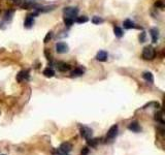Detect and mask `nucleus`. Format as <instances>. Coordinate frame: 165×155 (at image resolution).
<instances>
[{"label": "nucleus", "mask_w": 165, "mask_h": 155, "mask_svg": "<svg viewBox=\"0 0 165 155\" xmlns=\"http://www.w3.org/2000/svg\"><path fill=\"white\" fill-rule=\"evenodd\" d=\"M156 56V52L155 49L151 46H148L146 48H143L142 51V58L145 60H153Z\"/></svg>", "instance_id": "f03ea898"}, {"label": "nucleus", "mask_w": 165, "mask_h": 155, "mask_svg": "<svg viewBox=\"0 0 165 155\" xmlns=\"http://www.w3.org/2000/svg\"><path fill=\"white\" fill-rule=\"evenodd\" d=\"M59 150L61 151L62 153H64V154H69L70 151L72 150V145L70 144L69 142H65V143H62V144L60 145V147H59Z\"/></svg>", "instance_id": "39448f33"}, {"label": "nucleus", "mask_w": 165, "mask_h": 155, "mask_svg": "<svg viewBox=\"0 0 165 155\" xmlns=\"http://www.w3.org/2000/svg\"><path fill=\"white\" fill-rule=\"evenodd\" d=\"M163 114L162 112H158V113L155 114V119H156V121H158V122H160L161 124H164V120H163Z\"/></svg>", "instance_id": "f3484780"}, {"label": "nucleus", "mask_w": 165, "mask_h": 155, "mask_svg": "<svg viewBox=\"0 0 165 155\" xmlns=\"http://www.w3.org/2000/svg\"><path fill=\"white\" fill-rule=\"evenodd\" d=\"M124 27L126 29H131V28H135V24L133 22H131L130 20H126L124 22Z\"/></svg>", "instance_id": "a211bd4d"}, {"label": "nucleus", "mask_w": 165, "mask_h": 155, "mask_svg": "<svg viewBox=\"0 0 165 155\" xmlns=\"http://www.w3.org/2000/svg\"><path fill=\"white\" fill-rule=\"evenodd\" d=\"M80 135L85 140H89V139L92 138V135H93V130L88 126H80Z\"/></svg>", "instance_id": "7ed1b4c3"}, {"label": "nucleus", "mask_w": 165, "mask_h": 155, "mask_svg": "<svg viewBox=\"0 0 165 155\" xmlns=\"http://www.w3.org/2000/svg\"><path fill=\"white\" fill-rule=\"evenodd\" d=\"M84 72H85V70L82 69V68L78 67V68H75V69L73 70V71H71V76L72 78H76V76H80L84 74Z\"/></svg>", "instance_id": "ddd939ff"}, {"label": "nucleus", "mask_w": 165, "mask_h": 155, "mask_svg": "<svg viewBox=\"0 0 165 155\" xmlns=\"http://www.w3.org/2000/svg\"><path fill=\"white\" fill-rule=\"evenodd\" d=\"M64 13V19L65 20H71L74 21L78 17V9L76 7H66L63 11Z\"/></svg>", "instance_id": "f257e3e1"}, {"label": "nucleus", "mask_w": 165, "mask_h": 155, "mask_svg": "<svg viewBox=\"0 0 165 155\" xmlns=\"http://www.w3.org/2000/svg\"><path fill=\"white\" fill-rule=\"evenodd\" d=\"M139 42H146V32L140 33V35H139Z\"/></svg>", "instance_id": "4be33fe9"}, {"label": "nucleus", "mask_w": 165, "mask_h": 155, "mask_svg": "<svg viewBox=\"0 0 165 155\" xmlns=\"http://www.w3.org/2000/svg\"><path fill=\"white\" fill-rule=\"evenodd\" d=\"M118 131H119V126L117 124L113 125L106 133V140H114L118 135Z\"/></svg>", "instance_id": "20e7f679"}, {"label": "nucleus", "mask_w": 165, "mask_h": 155, "mask_svg": "<svg viewBox=\"0 0 165 155\" xmlns=\"http://www.w3.org/2000/svg\"><path fill=\"white\" fill-rule=\"evenodd\" d=\"M44 74L47 78H52V76H55V71L52 68H46V69L44 70Z\"/></svg>", "instance_id": "dca6fc26"}, {"label": "nucleus", "mask_w": 165, "mask_h": 155, "mask_svg": "<svg viewBox=\"0 0 165 155\" xmlns=\"http://www.w3.org/2000/svg\"><path fill=\"white\" fill-rule=\"evenodd\" d=\"M33 24H34V19H33V16H28V17L26 18V20H25V27L26 28H31V27L33 26Z\"/></svg>", "instance_id": "9d476101"}, {"label": "nucleus", "mask_w": 165, "mask_h": 155, "mask_svg": "<svg viewBox=\"0 0 165 155\" xmlns=\"http://www.w3.org/2000/svg\"><path fill=\"white\" fill-rule=\"evenodd\" d=\"M143 79L146 80L147 82H150V83H154V76H153V74H151V72H145V74H142Z\"/></svg>", "instance_id": "4468645a"}, {"label": "nucleus", "mask_w": 165, "mask_h": 155, "mask_svg": "<svg viewBox=\"0 0 165 155\" xmlns=\"http://www.w3.org/2000/svg\"><path fill=\"white\" fill-rule=\"evenodd\" d=\"M89 154V149L87 147H84L82 149V152H80V155H88Z\"/></svg>", "instance_id": "5701e85b"}, {"label": "nucleus", "mask_w": 165, "mask_h": 155, "mask_svg": "<svg viewBox=\"0 0 165 155\" xmlns=\"http://www.w3.org/2000/svg\"><path fill=\"white\" fill-rule=\"evenodd\" d=\"M76 23L78 24H82V23H86L88 22V18L85 17V16H82V17H76Z\"/></svg>", "instance_id": "aec40b11"}, {"label": "nucleus", "mask_w": 165, "mask_h": 155, "mask_svg": "<svg viewBox=\"0 0 165 155\" xmlns=\"http://www.w3.org/2000/svg\"><path fill=\"white\" fill-rule=\"evenodd\" d=\"M56 51L59 54H64L68 52V46L65 42H57L56 44Z\"/></svg>", "instance_id": "0eeeda50"}, {"label": "nucleus", "mask_w": 165, "mask_h": 155, "mask_svg": "<svg viewBox=\"0 0 165 155\" xmlns=\"http://www.w3.org/2000/svg\"><path fill=\"white\" fill-rule=\"evenodd\" d=\"M114 32H115V35L117 37H122V36H123V30H122L120 27H115V29H114Z\"/></svg>", "instance_id": "6ab92c4d"}, {"label": "nucleus", "mask_w": 165, "mask_h": 155, "mask_svg": "<svg viewBox=\"0 0 165 155\" xmlns=\"http://www.w3.org/2000/svg\"><path fill=\"white\" fill-rule=\"evenodd\" d=\"M107 57H109V55L105 51H99L96 55V59L100 62H105L107 60Z\"/></svg>", "instance_id": "6e6552de"}, {"label": "nucleus", "mask_w": 165, "mask_h": 155, "mask_svg": "<svg viewBox=\"0 0 165 155\" xmlns=\"http://www.w3.org/2000/svg\"><path fill=\"white\" fill-rule=\"evenodd\" d=\"M92 22H93L94 24H99V23L103 22V19H101V18H99V17H94L93 19H92Z\"/></svg>", "instance_id": "412c9836"}, {"label": "nucleus", "mask_w": 165, "mask_h": 155, "mask_svg": "<svg viewBox=\"0 0 165 155\" xmlns=\"http://www.w3.org/2000/svg\"><path fill=\"white\" fill-rule=\"evenodd\" d=\"M128 129L133 131V132H139V131L141 130V127H140V125L138 124L137 121H134V122H131L130 124L128 125Z\"/></svg>", "instance_id": "1a4fd4ad"}, {"label": "nucleus", "mask_w": 165, "mask_h": 155, "mask_svg": "<svg viewBox=\"0 0 165 155\" xmlns=\"http://www.w3.org/2000/svg\"><path fill=\"white\" fill-rule=\"evenodd\" d=\"M57 68H58V70H60V71H66V70L70 69V66H69V64H66V63H64V62H60V63L57 64Z\"/></svg>", "instance_id": "f8f14e48"}, {"label": "nucleus", "mask_w": 165, "mask_h": 155, "mask_svg": "<svg viewBox=\"0 0 165 155\" xmlns=\"http://www.w3.org/2000/svg\"><path fill=\"white\" fill-rule=\"evenodd\" d=\"M17 81L20 82V83H22L24 81H27L29 80V71L28 70H22V71H20L19 74H17Z\"/></svg>", "instance_id": "423d86ee"}, {"label": "nucleus", "mask_w": 165, "mask_h": 155, "mask_svg": "<svg viewBox=\"0 0 165 155\" xmlns=\"http://www.w3.org/2000/svg\"><path fill=\"white\" fill-rule=\"evenodd\" d=\"M98 143H99V140L98 139H89V140H87V144L88 146L90 147H93V148H95L96 146L98 145Z\"/></svg>", "instance_id": "2eb2a0df"}, {"label": "nucleus", "mask_w": 165, "mask_h": 155, "mask_svg": "<svg viewBox=\"0 0 165 155\" xmlns=\"http://www.w3.org/2000/svg\"><path fill=\"white\" fill-rule=\"evenodd\" d=\"M151 35H152V42L156 44L157 40H158V38H159V31L157 30L156 28L151 29Z\"/></svg>", "instance_id": "9b49d317"}, {"label": "nucleus", "mask_w": 165, "mask_h": 155, "mask_svg": "<svg viewBox=\"0 0 165 155\" xmlns=\"http://www.w3.org/2000/svg\"><path fill=\"white\" fill-rule=\"evenodd\" d=\"M51 37H52V32H49L48 35L46 36V38H44V42H48V40H51Z\"/></svg>", "instance_id": "b1692460"}]
</instances>
